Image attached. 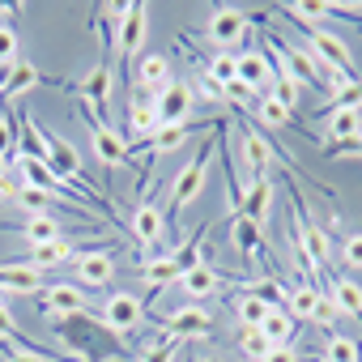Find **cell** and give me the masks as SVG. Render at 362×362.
<instances>
[{"label": "cell", "instance_id": "obj_21", "mask_svg": "<svg viewBox=\"0 0 362 362\" xmlns=\"http://www.w3.org/2000/svg\"><path fill=\"white\" fill-rule=\"evenodd\" d=\"M230 303H235V315H239V324H243V328H260V324H264V315H269V307H273V303H264V298H260V294H252V290L235 294Z\"/></svg>", "mask_w": 362, "mask_h": 362}, {"label": "cell", "instance_id": "obj_34", "mask_svg": "<svg viewBox=\"0 0 362 362\" xmlns=\"http://www.w3.org/2000/svg\"><path fill=\"white\" fill-rule=\"evenodd\" d=\"M298 90H303L298 81H290L286 73H273V94H269V98H277L286 111H294V107H298Z\"/></svg>", "mask_w": 362, "mask_h": 362}, {"label": "cell", "instance_id": "obj_4", "mask_svg": "<svg viewBox=\"0 0 362 362\" xmlns=\"http://www.w3.org/2000/svg\"><path fill=\"white\" fill-rule=\"evenodd\" d=\"M153 115H158V124H188V115H192V90L184 81H166L158 90V98H153Z\"/></svg>", "mask_w": 362, "mask_h": 362}, {"label": "cell", "instance_id": "obj_51", "mask_svg": "<svg viewBox=\"0 0 362 362\" xmlns=\"http://www.w3.org/2000/svg\"><path fill=\"white\" fill-rule=\"evenodd\" d=\"M205 362H222V358H205Z\"/></svg>", "mask_w": 362, "mask_h": 362}, {"label": "cell", "instance_id": "obj_15", "mask_svg": "<svg viewBox=\"0 0 362 362\" xmlns=\"http://www.w3.org/2000/svg\"><path fill=\"white\" fill-rule=\"evenodd\" d=\"M162 226H166V214H162L158 205L141 201V205H136V214H132V235H136V243L153 247V243L162 239Z\"/></svg>", "mask_w": 362, "mask_h": 362}, {"label": "cell", "instance_id": "obj_7", "mask_svg": "<svg viewBox=\"0 0 362 362\" xmlns=\"http://www.w3.org/2000/svg\"><path fill=\"white\" fill-rule=\"evenodd\" d=\"M243 35H247V13H243V9H230V5H226V9H218V13L209 18V39H214L222 52L235 47Z\"/></svg>", "mask_w": 362, "mask_h": 362}, {"label": "cell", "instance_id": "obj_18", "mask_svg": "<svg viewBox=\"0 0 362 362\" xmlns=\"http://www.w3.org/2000/svg\"><path fill=\"white\" fill-rule=\"evenodd\" d=\"M243 158H247V166H252L256 179L269 175V166H273V145H269L256 128H247V124H243Z\"/></svg>", "mask_w": 362, "mask_h": 362}, {"label": "cell", "instance_id": "obj_10", "mask_svg": "<svg viewBox=\"0 0 362 362\" xmlns=\"http://www.w3.org/2000/svg\"><path fill=\"white\" fill-rule=\"evenodd\" d=\"M269 214H273V179L260 175V179H252V188L243 192V218L252 226H264Z\"/></svg>", "mask_w": 362, "mask_h": 362}, {"label": "cell", "instance_id": "obj_42", "mask_svg": "<svg viewBox=\"0 0 362 362\" xmlns=\"http://www.w3.org/2000/svg\"><path fill=\"white\" fill-rule=\"evenodd\" d=\"M332 320H337V303H332V298H320V307H315V324L328 328Z\"/></svg>", "mask_w": 362, "mask_h": 362}, {"label": "cell", "instance_id": "obj_6", "mask_svg": "<svg viewBox=\"0 0 362 362\" xmlns=\"http://www.w3.org/2000/svg\"><path fill=\"white\" fill-rule=\"evenodd\" d=\"M162 328H166V337H170V341L209 337V328H214V315H209L205 307H184V311H170V315L162 320Z\"/></svg>", "mask_w": 362, "mask_h": 362}, {"label": "cell", "instance_id": "obj_37", "mask_svg": "<svg viewBox=\"0 0 362 362\" xmlns=\"http://www.w3.org/2000/svg\"><path fill=\"white\" fill-rule=\"evenodd\" d=\"M328 362H358V341L332 337V341H328Z\"/></svg>", "mask_w": 362, "mask_h": 362}, {"label": "cell", "instance_id": "obj_31", "mask_svg": "<svg viewBox=\"0 0 362 362\" xmlns=\"http://www.w3.org/2000/svg\"><path fill=\"white\" fill-rule=\"evenodd\" d=\"M205 77H214V81H218V86L226 90L230 81H239V56H235V52H218V56L209 60Z\"/></svg>", "mask_w": 362, "mask_h": 362}, {"label": "cell", "instance_id": "obj_8", "mask_svg": "<svg viewBox=\"0 0 362 362\" xmlns=\"http://www.w3.org/2000/svg\"><path fill=\"white\" fill-rule=\"evenodd\" d=\"M18 175H22V184H30V188H43V192H52V197H64L69 192V184L43 162V158H18Z\"/></svg>", "mask_w": 362, "mask_h": 362}, {"label": "cell", "instance_id": "obj_9", "mask_svg": "<svg viewBox=\"0 0 362 362\" xmlns=\"http://www.w3.org/2000/svg\"><path fill=\"white\" fill-rule=\"evenodd\" d=\"M90 136H94V153H98L103 166H124V162H128V141H124L119 132H111L107 124L90 119Z\"/></svg>", "mask_w": 362, "mask_h": 362}, {"label": "cell", "instance_id": "obj_19", "mask_svg": "<svg viewBox=\"0 0 362 362\" xmlns=\"http://www.w3.org/2000/svg\"><path fill=\"white\" fill-rule=\"evenodd\" d=\"M81 98H86L94 111H107V103H111V64H98V69L81 81Z\"/></svg>", "mask_w": 362, "mask_h": 362}, {"label": "cell", "instance_id": "obj_12", "mask_svg": "<svg viewBox=\"0 0 362 362\" xmlns=\"http://www.w3.org/2000/svg\"><path fill=\"white\" fill-rule=\"evenodd\" d=\"M77 281H86V286H111L115 281V260L107 256V252H81L77 256Z\"/></svg>", "mask_w": 362, "mask_h": 362}, {"label": "cell", "instance_id": "obj_13", "mask_svg": "<svg viewBox=\"0 0 362 362\" xmlns=\"http://www.w3.org/2000/svg\"><path fill=\"white\" fill-rule=\"evenodd\" d=\"M0 290L5 294H35V290H47V286H43V273L22 260V264H0Z\"/></svg>", "mask_w": 362, "mask_h": 362}, {"label": "cell", "instance_id": "obj_41", "mask_svg": "<svg viewBox=\"0 0 362 362\" xmlns=\"http://www.w3.org/2000/svg\"><path fill=\"white\" fill-rule=\"evenodd\" d=\"M141 362H175V341H158V345H149Z\"/></svg>", "mask_w": 362, "mask_h": 362}, {"label": "cell", "instance_id": "obj_38", "mask_svg": "<svg viewBox=\"0 0 362 362\" xmlns=\"http://www.w3.org/2000/svg\"><path fill=\"white\" fill-rule=\"evenodd\" d=\"M260 119H264V124H277V128H281V124H290V111H286V107H281L277 98H264V103H260Z\"/></svg>", "mask_w": 362, "mask_h": 362}, {"label": "cell", "instance_id": "obj_45", "mask_svg": "<svg viewBox=\"0 0 362 362\" xmlns=\"http://www.w3.org/2000/svg\"><path fill=\"white\" fill-rule=\"evenodd\" d=\"M264 362H298V354H294L290 345H273V354H269Z\"/></svg>", "mask_w": 362, "mask_h": 362}, {"label": "cell", "instance_id": "obj_16", "mask_svg": "<svg viewBox=\"0 0 362 362\" xmlns=\"http://www.w3.org/2000/svg\"><path fill=\"white\" fill-rule=\"evenodd\" d=\"M18 235H22L30 247H43V243H60V239H64L60 222L47 218V214H30L26 222H18Z\"/></svg>", "mask_w": 362, "mask_h": 362}, {"label": "cell", "instance_id": "obj_23", "mask_svg": "<svg viewBox=\"0 0 362 362\" xmlns=\"http://www.w3.org/2000/svg\"><path fill=\"white\" fill-rule=\"evenodd\" d=\"M230 235H235V243H239V252L256 264V260H264V243H260V226H252L243 214L235 218V226H230Z\"/></svg>", "mask_w": 362, "mask_h": 362}, {"label": "cell", "instance_id": "obj_14", "mask_svg": "<svg viewBox=\"0 0 362 362\" xmlns=\"http://www.w3.org/2000/svg\"><path fill=\"white\" fill-rule=\"evenodd\" d=\"M43 307H47V315H86V294L77 290V286H47L43 290Z\"/></svg>", "mask_w": 362, "mask_h": 362}, {"label": "cell", "instance_id": "obj_44", "mask_svg": "<svg viewBox=\"0 0 362 362\" xmlns=\"http://www.w3.org/2000/svg\"><path fill=\"white\" fill-rule=\"evenodd\" d=\"M197 90H201V94H205V98H214V103H218V98H222V94H226V90H222V86H218V81H214V77H201V81H197Z\"/></svg>", "mask_w": 362, "mask_h": 362}, {"label": "cell", "instance_id": "obj_48", "mask_svg": "<svg viewBox=\"0 0 362 362\" xmlns=\"http://www.w3.org/2000/svg\"><path fill=\"white\" fill-rule=\"evenodd\" d=\"M9 166H13V162H9V158H0V175H5V170H9Z\"/></svg>", "mask_w": 362, "mask_h": 362}, {"label": "cell", "instance_id": "obj_27", "mask_svg": "<svg viewBox=\"0 0 362 362\" xmlns=\"http://www.w3.org/2000/svg\"><path fill=\"white\" fill-rule=\"evenodd\" d=\"M30 86H39V69L30 64V60H22V64H13V73H9V81L0 86V98H18V94H26Z\"/></svg>", "mask_w": 362, "mask_h": 362}, {"label": "cell", "instance_id": "obj_25", "mask_svg": "<svg viewBox=\"0 0 362 362\" xmlns=\"http://www.w3.org/2000/svg\"><path fill=\"white\" fill-rule=\"evenodd\" d=\"M166 77H170L166 56H141V60H136V81H141L145 90H162Z\"/></svg>", "mask_w": 362, "mask_h": 362}, {"label": "cell", "instance_id": "obj_28", "mask_svg": "<svg viewBox=\"0 0 362 362\" xmlns=\"http://www.w3.org/2000/svg\"><path fill=\"white\" fill-rule=\"evenodd\" d=\"M69 256H73V247H69V243L60 239V243H43V247H30V256H26V264L43 273V269H56V264H64Z\"/></svg>", "mask_w": 362, "mask_h": 362}, {"label": "cell", "instance_id": "obj_1", "mask_svg": "<svg viewBox=\"0 0 362 362\" xmlns=\"http://www.w3.org/2000/svg\"><path fill=\"white\" fill-rule=\"evenodd\" d=\"M205 175H209V145L175 175V184H170V201H166V214H170V222H179V214H184L201 192H205Z\"/></svg>", "mask_w": 362, "mask_h": 362}, {"label": "cell", "instance_id": "obj_36", "mask_svg": "<svg viewBox=\"0 0 362 362\" xmlns=\"http://www.w3.org/2000/svg\"><path fill=\"white\" fill-rule=\"evenodd\" d=\"M13 64H18V35L13 26L0 22V69H13Z\"/></svg>", "mask_w": 362, "mask_h": 362}, {"label": "cell", "instance_id": "obj_47", "mask_svg": "<svg viewBox=\"0 0 362 362\" xmlns=\"http://www.w3.org/2000/svg\"><path fill=\"white\" fill-rule=\"evenodd\" d=\"M5 362H39V358H30V354H22V349L9 345V349H5Z\"/></svg>", "mask_w": 362, "mask_h": 362}, {"label": "cell", "instance_id": "obj_30", "mask_svg": "<svg viewBox=\"0 0 362 362\" xmlns=\"http://www.w3.org/2000/svg\"><path fill=\"white\" fill-rule=\"evenodd\" d=\"M141 277L149 281V290H162V286L179 281V269H175L170 256H158V260H145V264H141Z\"/></svg>", "mask_w": 362, "mask_h": 362}, {"label": "cell", "instance_id": "obj_40", "mask_svg": "<svg viewBox=\"0 0 362 362\" xmlns=\"http://www.w3.org/2000/svg\"><path fill=\"white\" fill-rule=\"evenodd\" d=\"M341 256H345L349 269H362V235H349L345 247H341Z\"/></svg>", "mask_w": 362, "mask_h": 362}, {"label": "cell", "instance_id": "obj_46", "mask_svg": "<svg viewBox=\"0 0 362 362\" xmlns=\"http://www.w3.org/2000/svg\"><path fill=\"white\" fill-rule=\"evenodd\" d=\"M332 158H362V136H358L354 145H341V149H337Z\"/></svg>", "mask_w": 362, "mask_h": 362}, {"label": "cell", "instance_id": "obj_20", "mask_svg": "<svg viewBox=\"0 0 362 362\" xmlns=\"http://www.w3.org/2000/svg\"><path fill=\"white\" fill-rule=\"evenodd\" d=\"M315 307H320V290H315V286H307V281L290 286V294H286V311H290L294 320H315Z\"/></svg>", "mask_w": 362, "mask_h": 362}, {"label": "cell", "instance_id": "obj_26", "mask_svg": "<svg viewBox=\"0 0 362 362\" xmlns=\"http://www.w3.org/2000/svg\"><path fill=\"white\" fill-rule=\"evenodd\" d=\"M332 303H337V311H345V315L362 320V290H358V281L337 277V281H332Z\"/></svg>", "mask_w": 362, "mask_h": 362}, {"label": "cell", "instance_id": "obj_32", "mask_svg": "<svg viewBox=\"0 0 362 362\" xmlns=\"http://www.w3.org/2000/svg\"><path fill=\"white\" fill-rule=\"evenodd\" d=\"M153 132H158L153 107H136V103H132V111H128V136H124V141H141V136H153Z\"/></svg>", "mask_w": 362, "mask_h": 362}, {"label": "cell", "instance_id": "obj_11", "mask_svg": "<svg viewBox=\"0 0 362 362\" xmlns=\"http://www.w3.org/2000/svg\"><path fill=\"white\" fill-rule=\"evenodd\" d=\"M273 64H269V56L264 52H239V86L252 94V90H264L269 81H273Z\"/></svg>", "mask_w": 362, "mask_h": 362}, {"label": "cell", "instance_id": "obj_2", "mask_svg": "<svg viewBox=\"0 0 362 362\" xmlns=\"http://www.w3.org/2000/svg\"><path fill=\"white\" fill-rule=\"evenodd\" d=\"M307 43H311V56H315L341 86L358 81V77H354V56H349L345 39H337V35H328V30H307Z\"/></svg>", "mask_w": 362, "mask_h": 362}, {"label": "cell", "instance_id": "obj_39", "mask_svg": "<svg viewBox=\"0 0 362 362\" xmlns=\"http://www.w3.org/2000/svg\"><path fill=\"white\" fill-rule=\"evenodd\" d=\"M18 192H22V175H18V166H9L0 175V201H18Z\"/></svg>", "mask_w": 362, "mask_h": 362}, {"label": "cell", "instance_id": "obj_33", "mask_svg": "<svg viewBox=\"0 0 362 362\" xmlns=\"http://www.w3.org/2000/svg\"><path fill=\"white\" fill-rule=\"evenodd\" d=\"M239 349H243L252 362H264V358L273 354V341H269L260 328H247V332H243V341H239Z\"/></svg>", "mask_w": 362, "mask_h": 362}, {"label": "cell", "instance_id": "obj_49", "mask_svg": "<svg viewBox=\"0 0 362 362\" xmlns=\"http://www.w3.org/2000/svg\"><path fill=\"white\" fill-rule=\"evenodd\" d=\"M9 73H13V69H0V86H5V81H9Z\"/></svg>", "mask_w": 362, "mask_h": 362}, {"label": "cell", "instance_id": "obj_43", "mask_svg": "<svg viewBox=\"0 0 362 362\" xmlns=\"http://www.w3.org/2000/svg\"><path fill=\"white\" fill-rule=\"evenodd\" d=\"M18 337V324H13V315H9V307L0 311V341H13Z\"/></svg>", "mask_w": 362, "mask_h": 362}, {"label": "cell", "instance_id": "obj_50", "mask_svg": "<svg viewBox=\"0 0 362 362\" xmlns=\"http://www.w3.org/2000/svg\"><path fill=\"white\" fill-rule=\"evenodd\" d=\"M5 303H9V294H5V290H0V311H5Z\"/></svg>", "mask_w": 362, "mask_h": 362}, {"label": "cell", "instance_id": "obj_3", "mask_svg": "<svg viewBox=\"0 0 362 362\" xmlns=\"http://www.w3.org/2000/svg\"><path fill=\"white\" fill-rule=\"evenodd\" d=\"M145 30H149V9L141 5H124V18H119V30H115V47L124 52L128 69H136V56H141V43H145Z\"/></svg>", "mask_w": 362, "mask_h": 362}, {"label": "cell", "instance_id": "obj_29", "mask_svg": "<svg viewBox=\"0 0 362 362\" xmlns=\"http://www.w3.org/2000/svg\"><path fill=\"white\" fill-rule=\"evenodd\" d=\"M188 136H192L188 124H158V132L149 136V149H153V153H170V149L184 145Z\"/></svg>", "mask_w": 362, "mask_h": 362}, {"label": "cell", "instance_id": "obj_22", "mask_svg": "<svg viewBox=\"0 0 362 362\" xmlns=\"http://www.w3.org/2000/svg\"><path fill=\"white\" fill-rule=\"evenodd\" d=\"M328 136L337 145H354L362 136V111H332L328 115Z\"/></svg>", "mask_w": 362, "mask_h": 362}, {"label": "cell", "instance_id": "obj_17", "mask_svg": "<svg viewBox=\"0 0 362 362\" xmlns=\"http://www.w3.org/2000/svg\"><path fill=\"white\" fill-rule=\"evenodd\" d=\"M179 290H184L188 298H197V303H205V298H214L222 290V281H218V273L209 264H197V269H188L184 277H179Z\"/></svg>", "mask_w": 362, "mask_h": 362}, {"label": "cell", "instance_id": "obj_24", "mask_svg": "<svg viewBox=\"0 0 362 362\" xmlns=\"http://www.w3.org/2000/svg\"><path fill=\"white\" fill-rule=\"evenodd\" d=\"M260 332H264L273 345H290V337H294V315H290L286 307H269V315H264Z\"/></svg>", "mask_w": 362, "mask_h": 362}, {"label": "cell", "instance_id": "obj_5", "mask_svg": "<svg viewBox=\"0 0 362 362\" xmlns=\"http://www.w3.org/2000/svg\"><path fill=\"white\" fill-rule=\"evenodd\" d=\"M141 315H145V303H141L136 294L115 290V294L103 303V324H107L111 332H132V328L141 324Z\"/></svg>", "mask_w": 362, "mask_h": 362}, {"label": "cell", "instance_id": "obj_35", "mask_svg": "<svg viewBox=\"0 0 362 362\" xmlns=\"http://www.w3.org/2000/svg\"><path fill=\"white\" fill-rule=\"evenodd\" d=\"M56 197L52 192H43V188H30V184H22V192H18V205L26 209V214H47V205H52Z\"/></svg>", "mask_w": 362, "mask_h": 362}]
</instances>
